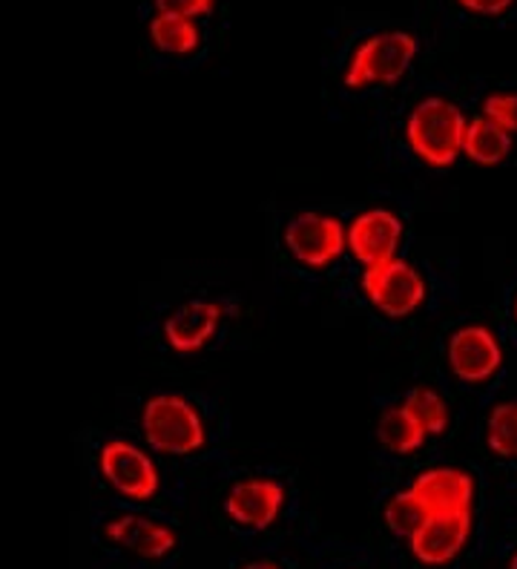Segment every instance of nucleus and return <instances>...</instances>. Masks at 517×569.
I'll list each match as a JSON object with an SVG mask.
<instances>
[{
	"instance_id": "1",
	"label": "nucleus",
	"mask_w": 517,
	"mask_h": 569,
	"mask_svg": "<svg viewBox=\"0 0 517 569\" xmlns=\"http://www.w3.org/2000/svg\"><path fill=\"white\" fill-rule=\"evenodd\" d=\"M469 121L446 98H426L414 107L408 116V144L422 161L435 167L455 164L457 156H463V141H466Z\"/></svg>"
},
{
	"instance_id": "2",
	"label": "nucleus",
	"mask_w": 517,
	"mask_h": 569,
	"mask_svg": "<svg viewBox=\"0 0 517 569\" xmlns=\"http://www.w3.org/2000/svg\"><path fill=\"white\" fill-rule=\"evenodd\" d=\"M141 429L152 449L167 455H190L205 446V426L185 397L159 395L141 411Z\"/></svg>"
},
{
	"instance_id": "3",
	"label": "nucleus",
	"mask_w": 517,
	"mask_h": 569,
	"mask_svg": "<svg viewBox=\"0 0 517 569\" xmlns=\"http://www.w3.org/2000/svg\"><path fill=\"white\" fill-rule=\"evenodd\" d=\"M417 41L406 32H382L368 38L354 52L345 83L348 87H374V83H397L411 67Z\"/></svg>"
},
{
	"instance_id": "4",
	"label": "nucleus",
	"mask_w": 517,
	"mask_h": 569,
	"mask_svg": "<svg viewBox=\"0 0 517 569\" xmlns=\"http://www.w3.org/2000/svg\"><path fill=\"white\" fill-rule=\"evenodd\" d=\"M362 288H366L374 308H379L388 317H408L426 299V282L402 259H391V262H382L377 268H366Z\"/></svg>"
},
{
	"instance_id": "5",
	"label": "nucleus",
	"mask_w": 517,
	"mask_h": 569,
	"mask_svg": "<svg viewBox=\"0 0 517 569\" xmlns=\"http://www.w3.org/2000/svg\"><path fill=\"white\" fill-rule=\"evenodd\" d=\"M285 244L294 259L308 268H325L348 248V228L325 213H299L285 230Z\"/></svg>"
},
{
	"instance_id": "6",
	"label": "nucleus",
	"mask_w": 517,
	"mask_h": 569,
	"mask_svg": "<svg viewBox=\"0 0 517 569\" xmlns=\"http://www.w3.org/2000/svg\"><path fill=\"white\" fill-rule=\"evenodd\" d=\"M101 472L110 480V487L125 498L147 500L159 489V472L152 460L138 446L112 440L101 449Z\"/></svg>"
},
{
	"instance_id": "7",
	"label": "nucleus",
	"mask_w": 517,
	"mask_h": 569,
	"mask_svg": "<svg viewBox=\"0 0 517 569\" xmlns=\"http://www.w3.org/2000/svg\"><path fill=\"white\" fill-rule=\"evenodd\" d=\"M402 239V222L391 210H366L348 228V250L366 268L397 259Z\"/></svg>"
},
{
	"instance_id": "8",
	"label": "nucleus",
	"mask_w": 517,
	"mask_h": 569,
	"mask_svg": "<svg viewBox=\"0 0 517 569\" xmlns=\"http://www.w3.org/2000/svg\"><path fill=\"white\" fill-rule=\"evenodd\" d=\"M500 360H504V351L489 328L466 326L448 340V366L466 382H483L495 377Z\"/></svg>"
},
{
	"instance_id": "9",
	"label": "nucleus",
	"mask_w": 517,
	"mask_h": 569,
	"mask_svg": "<svg viewBox=\"0 0 517 569\" xmlns=\"http://www.w3.org/2000/svg\"><path fill=\"white\" fill-rule=\"evenodd\" d=\"M471 532V515L469 512H443L428 515L422 529L411 538V552L417 561L428 567H440V563L455 561L460 549L466 547Z\"/></svg>"
},
{
	"instance_id": "10",
	"label": "nucleus",
	"mask_w": 517,
	"mask_h": 569,
	"mask_svg": "<svg viewBox=\"0 0 517 569\" xmlns=\"http://www.w3.org/2000/svg\"><path fill=\"white\" fill-rule=\"evenodd\" d=\"M411 492L431 515L469 512L475 498V480L460 469H428L414 480Z\"/></svg>"
},
{
	"instance_id": "11",
	"label": "nucleus",
	"mask_w": 517,
	"mask_h": 569,
	"mask_svg": "<svg viewBox=\"0 0 517 569\" xmlns=\"http://www.w3.org/2000/svg\"><path fill=\"white\" fill-rule=\"evenodd\" d=\"M285 492L274 480H241L228 495V515L236 523L265 529L276 521L282 509Z\"/></svg>"
},
{
	"instance_id": "12",
	"label": "nucleus",
	"mask_w": 517,
	"mask_h": 569,
	"mask_svg": "<svg viewBox=\"0 0 517 569\" xmlns=\"http://www.w3.org/2000/svg\"><path fill=\"white\" fill-rule=\"evenodd\" d=\"M219 306H213V302H190V306H181L165 322V337L176 351L190 355V351H199L201 346L213 340V333L219 331Z\"/></svg>"
},
{
	"instance_id": "13",
	"label": "nucleus",
	"mask_w": 517,
	"mask_h": 569,
	"mask_svg": "<svg viewBox=\"0 0 517 569\" xmlns=\"http://www.w3.org/2000/svg\"><path fill=\"white\" fill-rule=\"evenodd\" d=\"M107 535H110V541L121 543L141 558H161L176 547V535L170 529L136 518V515H125V518L112 521L107 527Z\"/></svg>"
},
{
	"instance_id": "14",
	"label": "nucleus",
	"mask_w": 517,
	"mask_h": 569,
	"mask_svg": "<svg viewBox=\"0 0 517 569\" xmlns=\"http://www.w3.org/2000/svg\"><path fill=\"white\" fill-rule=\"evenodd\" d=\"M511 153V132L491 121L489 116L469 121L466 141H463V156H469L475 164L495 167L509 159Z\"/></svg>"
},
{
	"instance_id": "15",
	"label": "nucleus",
	"mask_w": 517,
	"mask_h": 569,
	"mask_svg": "<svg viewBox=\"0 0 517 569\" xmlns=\"http://www.w3.org/2000/svg\"><path fill=\"white\" fill-rule=\"evenodd\" d=\"M377 438L388 451H397V455H411V451L420 449L422 440H426L428 435H426V429H422V426L414 420L411 411L402 406V409H388L386 415L379 417Z\"/></svg>"
},
{
	"instance_id": "16",
	"label": "nucleus",
	"mask_w": 517,
	"mask_h": 569,
	"mask_svg": "<svg viewBox=\"0 0 517 569\" xmlns=\"http://www.w3.org/2000/svg\"><path fill=\"white\" fill-rule=\"evenodd\" d=\"M150 38L161 52L170 56H187L199 47V29L193 18H181V14H156V21L150 23Z\"/></svg>"
},
{
	"instance_id": "17",
	"label": "nucleus",
	"mask_w": 517,
	"mask_h": 569,
	"mask_svg": "<svg viewBox=\"0 0 517 569\" xmlns=\"http://www.w3.org/2000/svg\"><path fill=\"white\" fill-rule=\"evenodd\" d=\"M428 515L431 512L422 507V500L417 498L411 489H406V492H400L397 498L388 500L386 523L394 535H400V538H408V541H411L414 535L422 529V523L428 521Z\"/></svg>"
},
{
	"instance_id": "18",
	"label": "nucleus",
	"mask_w": 517,
	"mask_h": 569,
	"mask_svg": "<svg viewBox=\"0 0 517 569\" xmlns=\"http://www.w3.org/2000/svg\"><path fill=\"white\" fill-rule=\"evenodd\" d=\"M406 409L426 429V435H443L448 426V406L435 389H414L406 397Z\"/></svg>"
},
{
	"instance_id": "19",
	"label": "nucleus",
	"mask_w": 517,
	"mask_h": 569,
	"mask_svg": "<svg viewBox=\"0 0 517 569\" xmlns=\"http://www.w3.org/2000/svg\"><path fill=\"white\" fill-rule=\"evenodd\" d=\"M486 440L500 458H517V403H504L491 411Z\"/></svg>"
},
{
	"instance_id": "20",
	"label": "nucleus",
	"mask_w": 517,
	"mask_h": 569,
	"mask_svg": "<svg viewBox=\"0 0 517 569\" xmlns=\"http://www.w3.org/2000/svg\"><path fill=\"white\" fill-rule=\"evenodd\" d=\"M483 116H489L500 127L517 136V92H495L486 98L483 104Z\"/></svg>"
},
{
	"instance_id": "21",
	"label": "nucleus",
	"mask_w": 517,
	"mask_h": 569,
	"mask_svg": "<svg viewBox=\"0 0 517 569\" xmlns=\"http://www.w3.org/2000/svg\"><path fill=\"white\" fill-rule=\"evenodd\" d=\"M159 12L181 14V18H199L213 9V0H156Z\"/></svg>"
},
{
	"instance_id": "22",
	"label": "nucleus",
	"mask_w": 517,
	"mask_h": 569,
	"mask_svg": "<svg viewBox=\"0 0 517 569\" xmlns=\"http://www.w3.org/2000/svg\"><path fill=\"white\" fill-rule=\"evenodd\" d=\"M460 3L477 14H504L511 7V0H460Z\"/></svg>"
},
{
	"instance_id": "23",
	"label": "nucleus",
	"mask_w": 517,
	"mask_h": 569,
	"mask_svg": "<svg viewBox=\"0 0 517 569\" xmlns=\"http://www.w3.org/2000/svg\"><path fill=\"white\" fill-rule=\"evenodd\" d=\"M245 569H279V567H276V563L262 561V563H248V567H245Z\"/></svg>"
},
{
	"instance_id": "24",
	"label": "nucleus",
	"mask_w": 517,
	"mask_h": 569,
	"mask_svg": "<svg viewBox=\"0 0 517 569\" xmlns=\"http://www.w3.org/2000/svg\"><path fill=\"white\" fill-rule=\"evenodd\" d=\"M509 569H517V556L511 558V563H509Z\"/></svg>"
}]
</instances>
